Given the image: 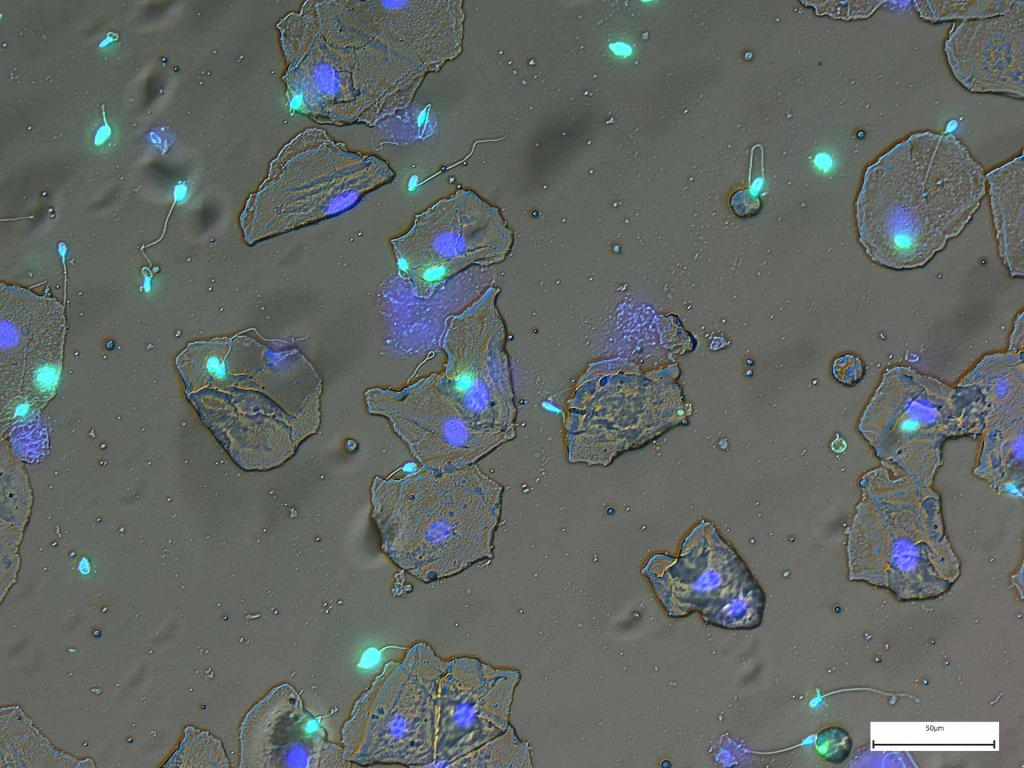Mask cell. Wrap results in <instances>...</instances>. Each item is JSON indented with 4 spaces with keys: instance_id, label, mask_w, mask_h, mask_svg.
<instances>
[{
    "instance_id": "obj_1",
    "label": "cell",
    "mask_w": 1024,
    "mask_h": 768,
    "mask_svg": "<svg viewBox=\"0 0 1024 768\" xmlns=\"http://www.w3.org/2000/svg\"><path fill=\"white\" fill-rule=\"evenodd\" d=\"M306 2L279 23L290 98L319 123L370 122L410 103L425 76L462 51L457 1Z\"/></svg>"
},
{
    "instance_id": "obj_2",
    "label": "cell",
    "mask_w": 1024,
    "mask_h": 768,
    "mask_svg": "<svg viewBox=\"0 0 1024 768\" xmlns=\"http://www.w3.org/2000/svg\"><path fill=\"white\" fill-rule=\"evenodd\" d=\"M986 173L954 135L915 132L869 164L855 200L858 241L874 263L925 266L986 194Z\"/></svg>"
},
{
    "instance_id": "obj_3",
    "label": "cell",
    "mask_w": 1024,
    "mask_h": 768,
    "mask_svg": "<svg viewBox=\"0 0 1024 768\" xmlns=\"http://www.w3.org/2000/svg\"><path fill=\"white\" fill-rule=\"evenodd\" d=\"M503 492L476 464L422 468L400 479L376 477L371 495L382 549L425 583L491 561Z\"/></svg>"
},
{
    "instance_id": "obj_4",
    "label": "cell",
    "mask_w": 1024,
    "mask_h": 768,
    "mask_svg": "<svg viewBox=\"0 0 1024 768\" xmlns=\"http://www.w3.org/2000/svg\"><path fill=\"white\" fill-rule=\"evenodd\" d=\"M845 530L848 578L889 589L901 600L948 591L960 561L946 534L941 496L885 467L865 472Z\"/></svg>"
},
{
    "instance_id": "obj_5",
    "label": "cell",
    "mask_w": 1024,
    "mask_h": 768,
    "mask_svg": "<svg viewBox=\"0 0 1024 768\" xmlns=\"http://www.w3.org/2000/svg\"><path fill=\"white\" fill-rule=\"evenodd\" d=\"M293 350L274 351L240 335L219 390L187 396L231 457L259 458V469L279 465L319 423L321 380ZM253 466V458H252ZM251 466V469H252ZM256 468V459H255Z\"/></svg>"
},
{
    "instance_id": "obj_6",
    "label": "cell",
    "mask_w": 1024,
    "mask_h": 768,
    "mask_svg": "<svg viewBox=\"0 0 1024 768\" xmlns=\"http://www.w3.org/2000/svg\"><path fill=\"white\" fill-rule=\"evenodd\" d=\"M382 159L350 151L318 129H306L273 159L267 177L240 215L249 245L343 213L392 181Z\"/></svg>"
},
{
    "instance_id": "obj_7",
    "label": "cell",
    "mask_w": 1024,
    "mask_h": 768,
    "mask_svg": "<svg viewBox=\"0 0 1024 768\" xmlns=\"http://www.w3.org/2000/svg\"><path fill=\"white\" fill-rule=\"evenodd\" d=\"M985 410L971 386H950L908 366L887 369L865 406L858 431L883 467L932 486L951 438L976 439Z\"/></svg>"
},
{
    "instance_id": "obj_8",
    "label": "cell",
    "mask_w": 1024,
    "mask_h": 768,
    "mask_svg": "<svg viewBox=\"0 0 1024 768\" xmlns=\"http://www.w3.org/2000/svg\"><path fill=\"white\" fill-rule=\"evenodd\" d=\"M447 664L425 642L387 662L341 728L344 759L352 766H432L439 685Z\"/></svg>"
},
{
    "instance_id": "obj_9",
    "label": "cell",
    "mask_w": 1024,
    "mask_h": 768,
    "mask_svg": "<svg viewBox=\"0 0 1024 768\" xmlns=\"http://www.w3.org/2000/svg\"><path fill=\"white\" fill-rule=\"evenodd\" d=\"M391 243L414 294L429 298L471 265L503 262L513 232L498 207L472 190L459 189L417 214L408 231Z\"/></svg>"
},
{
    "instance_id": "obj_10",
    "label": "cell",
    "mask_w": 1024,
    "mask_h": 768,
    "mask_svg": "<svg viewBox=\"0 0 1024 768\" xmlns=\"http://www.w3.org/2000/svg\"><path fill=\"white\" fill-rule=\"evenodd\" d=\"M500 291L488 288L463 311L446 319L442 340L446 363L439 381L468 420L516 433L506 327L497 306Z\"/></svg>"
},
{
    "instance_id": "obj_11",
    "label": "cell",
    "mask_w": 1024,
    "mask_h": 768,
    "mask_svg": "<svg viewBox=\"0 0 1024 768\" xmlns=\"http://www.w3.org/2000/svg\"><path fill=\"white\" fill-rule=\"evenodd\" d=\"M368 410L384 415L422 468L460 469L476 464L516 433L468 420L443 390L439 373L399 390L369 389Z\"/></svg>"
},
{
    "instance_id": "obj_12",
    "label": "cell",
    "mask_w": 1024,
    "mask_h": 768,
    "mask_svg": "<svg viewBox=\"0 0 1024 768\" xmlns=\"http://www.w3.org/2000/svg\"><path fill=\"white\" fill-rule=\"evenodd\" d=\"M643 572L670 617L699 613L707 624L728 630H752L762 623L764 592L725 545L711 552L690 546L676 560L653 558Z\"/></svg>"
},
{
    "instance_id": "obj_13",
    "label": "cell",
    "mask_w": 1024,
    "mask_h": 768,
    "mask_svg": "<svg viewBox=\"0 0 1024 768\" xmlns=\"http://www.w3.org/2000/svg\"><path fill=\"white\" fill-rule=\"evenodd\" d=\"M1 407L29 405L38 414L56 394L66 335L63 305L1 284Z\"/></svg>"
},
{
    "instance_id": "obj_14",
    "label": "cell",
    "mask_w": 1024,
    "mask_h": 768,
    "mask_svg": "<svg viewBox=\"0 0 1024 768\" xmlns=\"http://www.w3.org/2000/svg\"><path fill=\"white\" fill-rule=\"evenodd\" d=\"M520 679L518 669L478 658L448 660L439 685L433 765L447 766L504 733Z\"/></svg>"
},
{
    "instance_id": "obj_15",
    "label": "cell",
    "mask_w": 1024,
    "mask_h": 768,
    "mask_svg": "<svg viewBox=\"0 0 1024 768\" xmlns=\"http://www.w3.org/2000/svg\"><path fill=\"white\" fill-rule=\"evenodd\" d=\"M238 739L241 768L352 766L288 683L273 687L247 711Z\"/></svg>"
},
{
    "instance_id": "obj_16",
    "label": "cell",
    "mask_w": 1024,
    "mask_h": 768,
    "mask_svg": "<svg viewBox=\"0 0 1024 768\" xmlns=\"http://www.w3.org/2000/svg\"><path fill=\"white\" fill-rule=\"evenodd\" d=\"M944 52L954 78L974 93L1024 97V2L985 19L952 24Z\"/></svg>"
},
{
    "instance_id": "obj_17",
    "label": "cell",
    "mask_w": 1024,
    "mask_h": 768,
    "mask_svg": "<svg viewBox=\"0 0 1024 768\" xmlns=\"http://www.w3.org/2000/svg\"><path fill=\"white\" fill-rule=\"evenodd\" d=\"M998 253L1013 277L1024 274L1023 153L986 174Z\"/></svg>"
},
{
    "instance_id": "obj_18",
    "label": "cell",
    "mask_w": 1024,
    "mask_h": 768,
    "mask_svg": "<svg viewBox=\"0 0 1024 768\" xmlns=\"http://www.w3.org/2000/svg\"><path fill=\"white\" fill-rule=\"evenodd\" d=\"M1023 359V353L1008 350L988 354L957 383L979 393L984 425L1024 420Z\"/></svg>"
},
{
    "instance_id": "obj_19",
    "label": "cell",
    "mask_w": 1024,
    "mask_h": 768,
    "mask_svg": "<svg viewBox=\"0 0 1024 768\" xmlns=\"http://www.w3.org/2000/svg\"><path fill=\"white\" fill-rule=\"evenodd\" d=\"M983 441L973 474L996 494L1023 498L1024 420L984 425Z\"/></svg>"
},
{
    "instance_id": "obj_20",
    "label": "cell",
    "mask_w": 1024,
    "mask_h": 768,
    "mask_svg": "<svg viewBox=\"0 0 1024 768\" xmlns=\"http://www.w3.org/2000/svg\"><path fill=\"white\" fill-rule=\"evenodd\" d=\"M87 766L92 759L57 750L19 706L1 709V768Z\"/></svg>"
},
{
    "instance_id": "obj_21",
    "label": "cell",
    "mask_w": 1024,
    "mask_h": 768,
    "mask_svg": "<svg viewBox=\"0 0 1024 768\" xmlns=\"http://www.w3.org/2000/svg\"><path fill=\"white\" fill-rule=\"evenodd\" d=\"M446 767H533L531 748L510 724L504 733Z\"/></svg>"
},
{
    "instance_id": "obj_22",
    "label": "cell",
    "mask_w": 1024,
    "mask_h": 768,
    "mask_svg": "<svg viewBox=\"0 0 1024 768\" xmlns=\"http://www.w3.org/2000/svg\"><path fill=\"white\" fill-rule=\"evenodd\" d=\"M163 766L230 767L223 743L210 732L187 726L175 752Z\"/></svg>"
},
{
    "instance_id": "obj_23",
    "label": "cell",
    "mask_w": 1024,
    "mask_h": 768,
    "mask_svg": "<svg viewBox=\"0 0 1024 768\" xmlns=\"http://www.w3.org/2000/svg\"><path fill=\"white\" fill-rule=\"evenodd\" d=\"M1014 1H915L920 18L928 22L985 19L1007 13Z\"/></svg>"
},
{
    "instance_id": "obj_24",
    "label": "cell",
    "mask_w": 1024,
    "mask_h": 768,
    "mask_svg": "<svg viewBox=\"0 0 1024 768\" xmlns=\"http://www.w3.org/2000/svg\"><path fill=\"white\" fill-rule=\"evenodd\" d=\"M886 1H813L804 2L812 7L818 16L826 15L834 19L859 20L871 17Z\"/></svg>"
},
{
    "instance_id": "obj_25",
    "label": "cell",
    "mask_w": 1024,
    "mask_h": 768,
    "mask_svg": "<svg viewBox=\"0 0 1024 768\" xmlns=\"http://www.w3.org/2000/svg\"><path fill=\"white\" fill-rule=\"evenodd\" d=\"M853 741L842 727L828 726L821 729L816 737L815 748L826 761L834 764L844 762L850 755Z\"/></svg>"
},
{
    "instance_id": "obj_26",
    "label": "cell",
    "mask_w": 1024,
    "mask_h": 768,
    "mask_svg": "<svg viewBox=\"0 0 1024 768\" xmlns=\"http://www.w3.org/2000/svg\"><path fill=\"white\" fill-rule=\"evenodd\" d=\"M745 203L743 215H749L755 213L760 208V199L753 196L748 189H744L736 192L731 198V204L734 209Z\"/></svg>"
},
{
    "instance_id": "obj_27",
    "label": "cell",
    "mask_w": 1024,
    "mask_h": 768,
    "mask_svg": "<svg viewBox=\"0 0 1024 768\" xmlns=\"http://www.w3.org/2000/svg\"><path fill=\"white\" fill-rule=\"evenodd\" d=\"M1023 311L1021 310L1014 320V326L1009 337L1008 351L1023 353L1024 346V331H1023Z\"/></svg>"
}]
</instances>
